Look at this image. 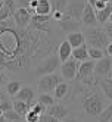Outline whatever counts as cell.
I'll list each match as a JSON object with an SVG mask.
<instances>
[{
	"label": "cell",
	"mask_w": 112,
	"mask_h": 122,
	"mask_svg": "<svg viewBox=\"0 0 112 122\" xmlns=\"http://www.w3.org/2000/svg\"><path fill=\"white\" fill-rule=\"evenodd\" d=\"M34 97H36V91H34L31 87L25 85V87H21V90L18 91V94H16L13 99H16V100H22V102H25L27 104H30V106H31Z\"/></svg>",
	"instance_id": "cell-16"
},
{
	"label": "cell",
	"mask_w": 112,
	"mask_h": 122,
	"mask_svg": "<svg viewBox=\"0 0 112 122\" xmlns=\"http://www.w3.org/2000/svg\"><path fill=\"white\" fill-rule=\"evenodd\" d=\"M109 22H112V13H111V16H109Z\"/></svg>",
	"instance_id": "cell-46"
},
{
	"label": "cell",
	"mask_w": 112,
	"mask_h": 122,
	"mask_svg": "<svg viewBox=\"0 0 112 122\" xmlns=\"http://www.w3.org/2000/svg\"><path fill=\"white\" fill-rule=\"evenodd\" d=\"M106 5H108V3L102 2V0H97V2L93 5V7H94L96 10H100V9H105V7H106Z\"/></svg>",
	"instance_id": "cell-35"
},
{
	"label": "cell",
	"mask_w": 112,
	"mask_h": 122,
	"mask_svg": "<svg viewBox=\"0 0 112 122\" xmlns=\"http://www.w3.org/2000/svg\"><path fill=\"white\" fill-rule=\"evenodd\" d=\"M112 13V5L108 3L105 9H100V10H96V18H97V22L100 25H105L106 22H109V16Z\"/></svg>",
	"instance_id": "cell-20"
},
{
	"label": "cell",
	"mask_w": 112,
	"mask_h": 122,
	"mask_svg": "<svg viewBox=\"0 0 112 122\" xmlns=\"http://www.w3.org/2000/svg\"><path fill=\"white\" fill-rule=\"evenodd\" d=\"M94 60H84V62H80V66H78V72H77V80H78L84 87H94L97 84V80H96V74H94Z\"/></svg>",
	"instance_id": "cell-4"
},
{
	"label": "cell",
	"mask_w": 112,
	"mask_h": 122,
	"mask_svg": "<svg viewBox=\"0 0 112 122\" xmlns=\"http://www.w3.org/2000/svg\"><path fill=\"white\" fill-rule=\"evenodd\" d=\"M50 3H52V9H53V12L58 10V12H64L65 13L69 0H50Z\"/></svg>",
	"instance_id": "cell-26"
},
{
	"label": "cell",
	"mask_w": 112,
	"mask_h": 122,
	"mask_svg": "<svg viewBox=\"0 0 112 122\" xmlns=\"http://www.w3.org/2000/svg\"><path fill=\"white\" fill-rule=\"evenodd\" d=\"M6 122H21V121H6Z\"/></svg>",
	"instance_id": "cell-45"
},
{
	"label": "cell",
	"mask_w": 112,
	"mask_h": 122,
	"mask_svg": "<svg viewBox=\"0 0 112 122\" xmlns=\"http://www.w3.org/2000/svg\"><path fill=\"white\" fill-rule=\"evenodd\" d=\"M102 2H105V3H109V0H102Z\"/></svg>",
	"instance_id": "cell-48"
},
{
	"label": "cell",
	"mask_w": 112,
	"mask_h": 122,
	"mask_svg": "<svg viewBox=\"0 0 112 122\" xmlns=\"http://www.w3.org/2000/svg\"><path fill=\"white\" fill-rule=\"evenodd\" d=\"M32 15H36V10L31 9V7H18L13 13V21L16 24V27H19V28L30 27Z\"/></svg>",
	"instance_id": "cell-8"
},
{
	"label": "cell",
	"mask_w": 112,
	"mask_h": 122,
	"mask_svg": "<svg viewBox=\"0 0 112 122\" xmlns=\"http://www.w3.org/2000/svg\"><path fill=\"white\" fill-rule=\"evenodd\" d=\"M66 40L69 41V44L72 46V49H75V47L83 46L85 43V36H84V32H81V31H74V32L68 34Z\"/></svg>",
	"instance_id": "cell-17"
},
{
	"label": "cell",
	"mask_w": 112,
	"mask_h": 122,
	"mask_svg": "<svg viewBox=\"0 0 112 122\" xmlns=\"http://www.w3.org/2000/svg\"><path fill=\"white\" fill-rule=\"evenodd\" d=\"M52 12H53V9H52L50 0H38V5L36 7L37 15H52Z\"/></svg>",
	"instance_id": "cell-21"
},
{
	"label": "cell",
	"mask_w": 112,
	"mask_h": 122,
	"mask_svg": "<svg viewBox=\"0 0 112 122\" xmlns=\"http://www.w3.org/2000/svg\"><path fill=\"white\" fill-rule=\"evenodd\" d=\"M72 57L78 62H84V60H89V47L87 44H83L80 47H75L72 50Z\"/></svg>",
	"instance_id": "cell-18"
},
{
	"label": "cell",
	"mask_w": 112,
	"mask_h": 122,
	"mask_svg": "<svg viewBox=\"0 0 112 122\" xmlns=\"http://www.w3.org/2000/svg\"><path fill=\"white\" fill-rule=\"evenodd\" d=\"M37 122H43V121H41V118H40V119H38V121H37Z\"/></svg>",
	"instance_id": "cell-49"
},
{
	"label": "cell",
	"mask_w": 112,
	"mask_h": 122,
	"mask_svg": "<svg viewBox=\"0 0 112 122\" xmlns=\"http://www.w3.org/2000/svg\"><path fill=\"white\" fill-rule=\"evenodd\" d=\"M12 102H13V110L15 112H18L19 115H22V116L27 115V112L30 110V104H27L22 100H16V99H13Z\"/></svg>",
	"instance_id": "cell-23"
},
{
	"label": "cell",
	"mask_w": 112,
	"mask_h": 122,
	"mask_svg": "<svg viewBox=\"0 0 112 122\" xmlns=\"http://www.w3.org/2000/svg\"><path fill=\"white\" fill-rule=\"evenodd\" d=\"M3 82H6V74L3 72V69H0V85Z\"/></svg>",
	"instance_id": "cell-37"
},
{
	"label": "cell",
	"mask_w": 112,
	"mask_h": 122,
	"mask_svg": "<svg viewBox=\"0 0 112 122\" xmlns=\"http://www.w3.org/2000/svg\"><path fill=\"white\" fill-rule=\"evenodd\" d=\"M81 22L84 27H96L99 24L97 22V18H96V9L87 3L84 7V12H83V18H81Z\"/></svg>",
	"instance_id": "cell-13"
},
{
	"label": "cell",
	"mask_w": 112,
	"mask_h": 122,
	"mask_svg": "<svg viewBox=\"0 0 112 122\" xmlns=\"http://www.w3.org/2000/svg\"><path fill=\"white\" fill-rule=\"evenodd\" d=\"M68 93H69V85H68L66 82H59L56 87H55V90H53V94H55V99H59V100H62L64 97H66Z\"/></svg>",
	"instance_id": "cell-22"
},
{
	"label": "cell",
	"mask_w": 112,
	"mask_h": 122,
	"mask_svg": "<svg viewBox=\"0 0 112 122\" xmlns=\"http://www.w3.org/2000/svg\"><path fill=\"white\" fill-rule=\"evenodd\" d=\"M2 7H3V2H0V10H2Z\"/></svg>",
	"instance_id": "cell-44"
},
{
	"label": "cell",
	"mask_w": 112,
	"mask_h": 122,
	"mask_svg": "<svg viewBox=\"0 0 112 122\" xmlns=\"http://www.w3.org/2000/svg\"><path fill=\"white\" fill-rule=\"evenodd\" d=\"M52 19H53L52 15H37L36 13V15H32L30 27L34 28L36 31H40V32L52 34V32H53V28H52V24H50Z\"/></svg>",
	"instance_id": "cell-7"
},
{
	"label": "cell",
	"mask_w": 112,
	"mask_h": 122,
	"mask_svg": "<svg viewBox=\"0 0 112 122\" xmlns=\"http://www.w3.org/2000/svg\"><path fill=\"white\" fill-rule=\"evenodd\" d=\"M103 28H105V31H106V34H108V37H109L111 41H112V22H106L105 25H103Z\"/></svg>",
	"instance_id": "cell-34"
},
{
	"label": "cell",
	"mask_w": 112,
	"mask_h": 122,
	"mask_svg": "<svg viewBox=\"0 0 112 122\" xmlns=\"http://www.w3.org/2000/svg\"><path fill=\"white\" fill-rule=\"evenodd\" d=\"M105 107L103 96L97 90H90L84 96L83 100V109L89 116H99V113Z\"/></svg>",
	"instance_id": "cell-2"
},
{
	"label": "cell",
	"mask_w": 112,
	"mask_h": 122,
	"mask_svg": "<svg viewBox=\"0 0 112 122\" xmlns=\"http://www.w3.org/2000/svg\"><path fill=\"white\" fill-rule=\"evenodd\" d=\"M85 5H87V0H69L68 7H66L64 15L69 16V18H72L75 21H81Z\"/></svg>",
	"instance_id": "cell-9"
},
{
	"label": "cell",
	"mask_w": 112,
	"mask_h": 122,
	"mask_svg": "<svg viewBox=\"0 0 112 122\" xmlns=\"http://www.w3.org/2000/svg\"><path fill=\"white\" fill-rule=\"evenodd\" d=\"M30 109H32L36 113H38V115L41 116L43 113H46V110H47V106H44L43 103H40V102H37V103H32L31 106H30Z\"/></svg>",
	"instance_id": "cell-30"
},
{
	"label": "cell",
	"mask_w": 112,
	"mask_h": 122,
	"mask_svg": "<svg viewBox=\"0 0 112 122\" xmlns=\"http://www.w3.org/2000/svg\"><path fill=\"white\" fill-rule=\"evenodd\" d=\"M0 122H6V118L2 115V116H0Z\"/></svg>",
	"instance_id": "cell-43"
},
{
	"label": "cell",
	"mask_w": 112,
	"mask_h": 122,
	"mask_svg": "<svg viewBox=\"0 0 112 122\" xmlns=\"http://www.w3.org/2000/svg\"><path fill=\"white\" fill-rule=\"evenodd\" d=\"M5 99H6V94L3 93V90H2V88H0V103H2Z\"/></svg>",
	"instance_id": "cell-41"
},
{
	"label": "cell",
	"mask_w": 112,
	"mask_h": 122,
	"mask_svg": "<svg viewBox=\"0 0 112 122\" xmlns=\"http://www.w3.org/2000/svg\"><path fill=\"white\" fill-rule=\"evenodd\" d=\"M56 49L50 34L31 27H16L13 18L0 22V63L3 69L18 72L37 65Z\"/></svg>",
	"instance_id": "cell-1"
},
{
	"label": "cell",
	"mask_w": 112,
	"mask_h": 122,
	"mask_svg": "<svg viewBox=\"0 0 112 122\" xmlns=\"http://www.w3.org/2000/svg\"><path fill=\"white\" fill-rule=\"evenodd\" d=\"M46 112L50 113L52 116L61 119V121H64L68 116V113H69V112H68V107L65 106V104H62V103H53V104H50V106H47Z\"/></svg>",
	"instance_id": "cell-14"
},
{
	"label": "cell",
	"mask_w": 112,
	"mask_h": 122,
	"mask_svg": "<svg viewBox=\"0 0 112 122\" xmlns=\"http://www.w3.org/2000/svg\"><path fill=\"white\" fill-rule=\"evenodd\" d=\"M16 5H18V7H28L31 0H15Z\"/></svg>",
	"instance_id": "cell-36"
},
{
	"label": "cell",
	"mask_w": 112,
	"mask_h": 122,
	"mask_svg": "<svg viewBox=\"0 0 112 122\" xmlns=\"http://www.w3.org/2000/svg\"><path fill=\"white\" fill-rule=\"evenodd\" d=\"M41 118V121L43 122H61V119H58V118H55V116H52L50 113H43V115L40 116Z\"/></svg>",
	"instance_id": "cell-33"
},
{
	"label": "cell",
	"mask_w": 112,
	"mask_h": 122,
	"mask_svg": "<svg viewBox=\"0 0 112 122\" xmlns=\"http://www.w3.org/2000/svg\"><path fill=\"white\" fill-rule=\"evenodd\" d=\"M112 121V103H109L106 107L99 113V122H109Z\"/></svg>",
	"instance_id": "cell-25"
},
{
	"label": "cell",
	"mask_w": 112,
	"mask_h": 122,
	"mask_svg": "<svg viewBox=\"0 0 112 122\" xmlns=\"http://www.w3.org/2000/svg\"><path fill=\"white\" fill-rule=\"evenodd\" d=\"M38 119H40V115L36 113L32 109H30L27 112V115H25V122H37Z\"/></svg>",
	"instance_id": "cell-31"
},
{
	"label": "cell",
	"mask_w": 112,
	"mask_h": 122,
	"mask_svg": "<svg viewBox=\"0 0 112 122\" xmlns=\"http://www.w3.org/2000/svg\"><path fill=\"white\" fill-rule=\"evenodd\" d=\"M109 3H112V0H109Z\"/></svg>",
	"instance_id": "cell-50"
},
{
	"label": "cell",
	"mask_w": 112,
	"mask_h": 122,
	"mask_svg": "<svg viewBox=\"0 0 112 122\" xmlns=\"http://www.w3.org/2000/svg\"><path fill=\"white\" fill-rule=\"evenodd\" d=\"M112 71V59L111 57H102L96 60L94 63V74L97 76H108Z\"/></svg>",
	"instance_id": "cell-11"
},
{
	"label": "cell",
	"mask_w": 112,
	"mask_h": 122,
	"mask_svg": "<svg viewBox=\"0 0 112 122\" xmlns=\"http://www.w3.org/2000/svg\"><path fill=\"white\" fill-rule=\"evenodd\" d=\"M19 90H21V82L19 81H9L6 84V94L11 96V97H15Z\"/></svg>",
	"instance_id": "cell-24"
},
{
	"label": "cell",
	"mask_w": 112,
	"mask_h": 122,
	"mask_svg": "<svg viewBox=\"0 0 112 122\" xmlns=\"http://www.w3.org/2000/svg\"><path fill=\"white\" fill-rule=\"evenodd\" d=\"M81 25H83L81 21H75V19L69 18V16H66V15L62 16V19H59V27H61V30L64 32H66V34L74 32V31H80Z\"/></svg>",
	"instance_id": "cell-12"
},
{
	"label": "cell",
	"mask_w": 112,
	"mask_h": 122,
	"mask_svg": "<svg viewBox=\"0 0 112 122\" xmlns=\"http://www.w3.org/2000/svg\"><path fill=\"white\" fill-rule=\"evenodd\" d=\"M37 5H38V0H31V3H30V6H28V7H31V9H34V10H36Z\"/></svg>",
	"instance_id": "cell-38"
},
{
	"label": "cell",
	"mask_w": 112,
	"mask_h": 122,
	"mask_svg": "<svg viewBox=\"0 0 112 122\" xmlns=\"http://www.w3.org/2000/svg\"><path fill=\"white\" fill-rule=\"evenodd\" d=\"M0 109L3 110V113L5 112H7V110H11V109H13V102L12 100H9V99H5L2 103H0Z\"/></svg>",
	"instance_id": "cell-32"
},
{
	"label": "cell",
	"mask_w": 112,
	"mask_h": 122,
	"mask_svg": "<svg viewBox=\"0 0 112 122\" xmlns=\"http://www.w3.org/2000/svg\"><path fill=\"white\" fill-rule=\"evenodd\" d=\"M72 46L69 44V41L68 40H62L61 43H59L58 46V56L59 59H61V62H66L69 57H72Z\"/></svg>",
	"instance_id": "cell-15"
},
{
	"label": "cell",
	"mask_w": 112,
	"mask_h": 122,
	"mask_svg": "<svg viewBox=\"0 0 112 122\" xmlns=\"http://www.w3.org/2000/svg\"><path fill=\"white\" fill-rule=\"evenodd\" d=\"M96 2H97V0H87V3H90V5H91V6H93V5H94V3H96Z\"/></svg>",
	"instance_id": "cell-42"
},
{
	"label": "cell",
	"mask_w": 112,
	"mask_h": 122,
	"mask_svg": "<svg viewBox=\"0 0 112 122\" xmlns=\"http://www.w3.org/2000/svg\"><path fill=\"white\" fill-rule=\"evenodd\" d=\"M37 102L43 103L44 106H50V104H53V103H55V96H52L50 93H41V94L38 96Z\"/></svg>",
	"instance_id": "cell-28"
},
{
	"label": "cell",
	"mask_w": 112,
	"mask_h": 122,
	"mask_svg": "<svg viewBox=\"0 0 112 122\" xmlns=\"http://www.w3.org/2000/svg\"><path fill=\"white\" fill-rule=\"evenodd\" d=\"M78 66H80L78 60H75L74 57H69L61 66V75H62V78H64V80H68V81L75 80L77 72H78Z\"/></svg>",
	"instance_id": "cell-10"
},
{
	"label": "cell",
	"mask_w": 112,
	"mask_h": 122,
	"mask_svg": "<svg viewBox=\"0 0 112 122\" xmlns=\"http://www.w3.org/2000/svg\"><path fill=\"white\" fill-rule=\"evenodd\" d=\"M3 116L6 118V121H21V118H22V115H19V113H18V112H15L13 109L5 112V113H3Z\"/></svg>",
	"instance_id": "cell-29"
},
{
	"label": "cell",
	"mask_w": 112,
	"mask_h": 122,
	"mask_svg": "<svg viewBox=\"0 0 112 122\" xmlns=\"http://www.w3.org/2000/svg\"><path fill=\"white\" fill-rule=\"evenodd\" d=\"M59 82H62V75H59L56 72L49 74V75H43L37 81V90L40 93H50L55 90V87Z\"/></svg>",
	"instance_id": "cell-6"
},
{
	"label": "cell",
	"mask_w": 112,
	"mask_h": 122,
	"mask_svg": "<svg viewBox=\"0 0 112 122\" xmlns=\"http://www.w3.org/2000/svg\"><path fill=\"white\" fill-rule=\"evenodd\" d=\"M61 122H78V119H75V118H65L64 121Z\"/></svg>",
	"instance_id": "cell-40"
},
{
	"label": "cell",
	"mask_w": 112,
	"mask_h": 122,
	"mask_svg": "<svg viewBox=\"0 0 112 122\" xmlns=\"http://www.w3.org/2000/svg\"><path fill=\"white\" fill-rule=\"evenodd\" d=\"M106 53L112 56V41L109 43V44H108V47H106Z\"/></svg>",
	"instance_id": "cell-39"
},
{
	"label": "cell",
	"mask_w": 112,
	"mask_h": 122,
	"mask_svg": "<svg viewBox=\"0 0 112 122\" xmlns=\"http://www.w3.org/2000/svg\"><path fill=\"white\" fill-rule=\"evenodd\" d=\"M0 2H5V0H0Z\"/></svg>",
	"instance_id": "cell-51"
},
{
	"label": "cell",
	"mask_w": 112,
	"mask_h": 122,
	"mask_svg": "<svg viewBox=\"0 0 112 122\" xmlns=\"http://www.w3.org/2000/svg\"><path fill=\"white\" fill-rule=\"evenodd\" d=\"M102 57H105V53H103L102 49H97V47H89V59L91 60H99Z\"/></svg>",
	"instance_id": "cell-27"
},
{
	"label": "cell",
	"mask_w": 112,
	"mask_h": 122,
	"mask_svg": "<svg viewBox=\"0 0 112 122\" xmlns=\"http://www.w3.org/2000/svg\"><path fill=\"white\" fill-rule=\"evenodd\" d=\"M99 85H100V90H102L103 96H105L106 99L112 100V78L105 76L103 80L99 81Z\"/></svg>",
	"instance_id": "cell-19"
},
{
	"label": "cell",
	"mask_w": 112,
	"mask_h": 122,
	"mask_svg": "<svg viewBox=\"0 0 112 122\" xmlns=\"http://www.w3.org/2000/svg\"><path fill=\"white\" fill-rule=\"evenodd\" d=\"M61 59H59L58 55H49L44 59H41L40 62L34 66V74L37 76H43V75H49V74H53L56 69L61 66Z\"/></svg>",
	"instance_id": "cell-5"
},
{
	"label": "cell",
	"mask_w": 112,
	"mask_h": 122,
	"mask_svg": "<svg viewBox=\"0 0 112 122\" xmlns=\"http://www.w3.org/2000/svg\"><path fill=\"white\" fill-rule=\"evenodd\" d=\"M2 115H3V110H2V109H0V116H2Z\"/></svg>",
	"instance_id": "cell-47"
},
{
	"label": "cell",
	"mask_w": 112,
	"mask_h": 122,
	"mask_svg": "<svg viewBox=\"0 0 112 122\" xmlns=\"http://www.w3.org/2000/svg\"><path fill=\"white\" fill-rule=\"evenodd\" d=\"M85 41L90 47H97V49H106L108 44L111 43V38L108 37V34L105 31V28L100 27H87L85 30Z\"/></svg>",
	"instance_id": "cell-3"
}]
</instances>
